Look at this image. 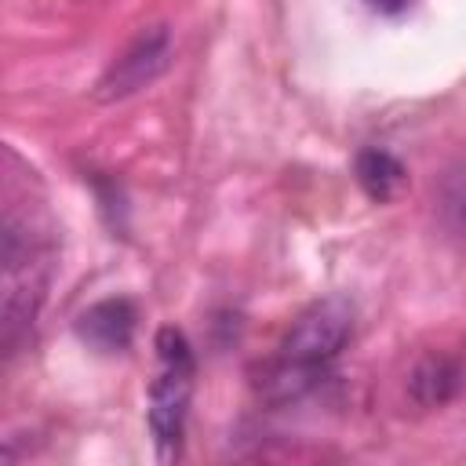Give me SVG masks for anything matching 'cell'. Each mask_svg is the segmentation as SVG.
Instances as JSON below:
<instances>
[{
    "label": "cell",
    "instance_id": "3957f363",
    "mask_svg": "<svg viewBox=\"0 0 466 466\" xmlns=\"http://www.w3.org/2000/svg\"><path fill=\"white\" fill-rule=\"evenodd\" d=\"M189 390H193V364H164V371L149 390V433L157 441L160 459H171L178 451Z\"/></svg>",
    "mask_w": 466,
    "mask_h": 466
},
{
    "label": "cell",
    "instance_id": "7a4b0ae2",
    "mask_svg": "<svg viewBox=\"0 0 466 466\" xmlns=\"http://www.w3.org/2000/svg\"><path fill=\"white\" fill-rule=\"evenodd\" d=\"M171 62V33L167 25H153L142 29L120 55L116 62L102 73V80L95 84V98L98 102H116L127 98L135 91H142L146 84H153Z\"/></svg>",
    "mask_w": 466,
    "mask_h": 466
},
{
    "label": "cell",
    "instance_id": "6da1fadb",
    "mask_svg": "<svg viewBox=\"0 0 466 466\" xmlns=\"http://www.w3.org/2000/svg\"><path fill=\"white\" fill-rule=\"evenodd\" d=\"M353 331V306L339 295L331 299H320L313 302L284 335L280 342V353L291 357V360H302V364H328L350 339Z\"/></svg>",
    "mask_w": 466,
    "mask_h": 466
},
{
    "label": "cell",
    "instance_id": "52a82bcc",
    "mask_svg": "<svg viewBox=\"0 0 466 466\" xmlns=\"http://www.w3.org/2000/svg\"><path fill=\"white\" fill-rule=\"evenodd\" d=\"M459 386V371L448 357H422L408 375V393L422 408H441Z\"/></svg>",
    "mask_w": 466,
    "mask_h": 466
},
{
    "label": "cell",
    "instance_id": "ba28073f",
    "mask_svg": "<svg viewBox=\"0 0 466 466\" xmlns=\"http://www.w3.org/2000/svg\"><path fill=\"white\" fill-rule=\"evenodd\" d=\"M368 7H375L382 15H400L408 7V0H368Z\"/></svg>",
    "mask_w": 466,
    "mask_h": 466
},
{
    "label": "cell",
    "instance_id": "5b68a950",
    "mask_svg": "<svg viewBox=\"0 0 466 466\" xmlns=\"http://www.w3.org/2000/svg\"><path fill=\"white\" fill-rule=\"evenodd\" d=\"M320 364H302V360H291V357H277L273 364H266L255 379V393L266 400V404H288V400H299L306 397L317 379H320Z\"/></svg>",
    "mask_w": 466,
    "mask_h": 466
},
{
    "label": "cell",
    "instance_id": "8992f818",
    "mask_svg": "<svg viewBox=\"0 0 466 466\" xmlns=\"http://www.w3.org/2000/svg\"><path fill=\"white\" fill-rule=\"evenodd\" d=\"M353 175H357L360 189L371 200H379V204L400 197V189L408 186L404 164L393 153H386V149H360L357 153V164H353Z\"/></svg>",
    "mask_w": 466,
    "mask_h": 466
},
{
    "label": "cell",
    "instance_id": "277c9868",
    "mask_svg": "<svg viewBox=\"0 0 466 466\" xmlns=\"http://www.w3.org/2000/svg\"><path fill=\"white\" fill-rule=\"evenodd\" d=\"M76 335L98 353H120L135 335V306L127 299H102L80 313Z\"/></svg>",
    "mask_w": 466,
    "mask_h": 466
}]
</instances>
